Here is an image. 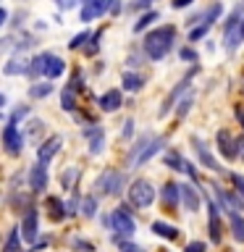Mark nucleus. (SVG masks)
<instances>
[{"mask_svg": "<svg viewBox=\"0 0 244 252\" xmlns=\"http://www.w3.org/2000/svg\"><path fill=\"white\" fill-rule=\"evenodd\" d=\"M213 197H215L218 208L226 213V216H234V213H244V200L234 189H223L220 184H213Z\"/></svg>", "mask_w": 244, "mask_h": 252, "instance_id": "9", "label": "nucleus"}, {"mask_svg": "<svg viewBox=\"0 0 244 252\" xmlns=\"http://www.w3.org/2000/svg\"><path fill=\"white\" fill-rule=\"evenodd\" d=\"M163 165H165L168 171H176V173H181V171H184V165H186V158L181 155L176 147H168V150L163 153Z\"/></svg>", "mask_w": 244, "mask_h": 252, "instance_id": "24", "label": "nucleus"}, {"mask_svg": "<svg viewBox=\"0 0 244 252\" xmlns=\"http://www.w3.org/2000/svg\"><path fill=\"white\" fill-rule=\"evenodd\" d=\"M197 74H200V66H192V68H189V74H186L184 79H181V82H179L176 87H173V90H171L168 94H165V100H163L160 110H157V116L165 118V116H168L173 108H176V102H179L181 97H184V94H186L189 90H192V79H194Z\"/></svg>", "mask_w": 244, "mask_h": 252, "instance_id": "7", "label": "nucleus"}, {"mask_svg": "<svg viewBox=\"0 0 244 252\" xmlns=\"http://www.w3.org/2000/svg\"><path fill=\"white\" fill-rule=\"evenodd\" d=\"M173 45H176V27L173 24H163V27L150 29L145 39H142V53H145L147 61H163L173 53Z\"/></svg>", "mask_w": 244, "mask_h": 252, "instance_id": "1", "label": "nucleus"}, {"mask_svg": "<svg viewBox=\"0 0 244 252\" xmlns=\"http://www.w3.org/2000/svg\"><path fill=\"white\" fill-rule=\"evenodd\" d=\"M82 134L87 139V153H90L92 158L105 153V129H102L100 124H87L82 129Z\"/></svg>", "mask_w": 244, "mask_h": 252, "instance_id": "12", "label": "nucleus"}, {"mask_svg": "<svg viewBox=\"0 0 244 252\" xmlns=\"http://www.w3.org/2000/svg\"><path fill=\"white\" fill-rule=\"evenodd\" d=\"M220 16H223V3H218V0L205 8V24H208V27H213L215 21H220Z\"/></svg>", "mask_w": 244, "mask_h": 252, "instance_id": "33", "label": "nucleus"}, {"mask_svg": "<svg viewBox=\"0 0 244 252\" xmlns=\"http://www.w3.org/2000/svg\"><path fill=\"white\" fill-rule=\"evenodd\" d=\"M150 231L155 236H160V239H165V242H176L181 236V228L176 223H168V220H152V223H150Z\"/></svg>", "mask_w": 244, "mask_h": 252, "instance_id": "21", "label": "nucleus"}, {"mask_svg": "<svg viewBox=\"0 0 244 252\" xmlns=\"http://www.w3.org/2000/svg\"><path fill=\"white\" fill-rule=\"evenodd\" d=\"M45 205H47V210H50V220H55V223H61V220L68 216V213H66V202L58 200V197L50 194V197L45 200Z\"/></svg>", "mask_w": 244, "mask_h": 252, "instance_id": "25", "label": "nucleus"}, {"mask_svg": "<svg viewBox=\"0 0 244 252\" xmlns=\"http://www.w3.org/2000/svg\"><path fill=\"white\" fill-rule=\"evenodd\" d=\"M113 242H116V247L121 250V252H147L145 247H139V244H134L131 239H116V236H113Z\"/></svg>", "mask_w": 244, "mask_h": 252, "instance_id": "39", "label": "nucleus"}, {"mask_svg": "<svg viewBox=\"0 0 244 252\" xmlns=\"http://www.w3.org/2000/svg\"><path fill=\"white\" fill-rule=\"evenodd\" d=\"M205 202V192L200 189V184L197 181H186V184H181V208H184V213H200Z\"/></svg>", "mask_w": 244, "mask_h": 252, "instance_id": "11", "label": "nucleus"}, {"mask_svg": "<svg viewBox=\"0 0 244 252\" xmlns=\"http://www.w3.org/2000/svg\"><path fill=\"white\" fill-rule=\"evenodd\" d=\"M21 236L27 242H37V234H39V213L37 208H29L24 213V220H21Z\"/></svg>", "mask_w": 244, "mask_h": 252, "instance_id": "17", "label": "nucleus"}, {"mask_svg": "<svg viewBox=\"0 0 244 252\" xmlns=\"http://www.w3.org/2000/svg\"><path fill=\"white\" fill-rule=\"evenodd\" d=\"M27 179H29V189H31L34 194L45 192V189H47V165L37 160V163L29 168V176H27Z\"/></svg>", "mask_w": 244, "mask_h": 252, "instance_id": "18", "label": "nucleus"}, {"mask_svg": "<svg viewBox=\"0 0 244 252\" xmlns=\"http://www.w3.org/2000/svg\"><path fill=\"white\" fill-rule=\"evenodd\" d=\"M102 223L113 231L116 239H131L137 234V220L131 216V205H118V208H113L102 218Z\"/></svg>", "mask_w": 244, "mask_h": 252, "instance_id": "2", "label": "nucleus"}, {"mask_svg": "<svg viewBox=\"0 0 244 252\" xmlns=\"http://www.w3.org/2000/svg\"><path fill=\"white\" fill-rule=\"evenodd\" d=\"M121 11H123V3H121V0H110V8H108V13H110V16H118Z\"/></svg>", "mask_w": 244, "mask_h": 252, "instance_id": "52", "label": "nucleus"}, {"mask_svg": "<svg viewBox=\"0 0 244 252\" xmlns=\"http://www.w3.org/2000/svg\"><path fill=\"white\" fill-rule=\"evenodd\" d=\"M82 216L84 218H94V216H97V194L82 197Z\"/></svg>", "mask_w": 244, "mask_h": 252, "instance_id": "35", "label": "nucleus"}, {"mask_svg": "<svg viewBox=\"0 0 244 252\" xmlns=\"http://www.w3.org/2000/svg\"><path fill=\"white\" fill-rule=\"evenodd\" d=\"M228 231H231L236 244H244V216H242V213L228 216Z\"/></svg>", "mask_w": 244, "mask_h": 252, "instance_id": "27", "label": "nucleus"}, {"mask_svg": "<svg viewBox=\"0 0 244 252\" xmlns=\"http://www.w3.org/2000/svg\"><path fill=\"white\" fill-rule=\"evenodd\" d=\"M165 150H168V137H165V134H155V137L147 142V147L142 150V155H139V160H137V165H134V168H142V165H147L150 160H152V158L163 155Z\"/></svg>", "mask_w": 244, "mask_h": 252, "instance_id": "13", "label": "nucleus"}, {"mask_svg": "<svg viewBox=\"0 0 244 252\" xmlns=\"http://www.w3.org/2000/svg\"><path fill=\"white\" fill-rule=\"evenodd\" d=\"M215 153L226 163H234L239 158V137H234L228 129H218L215 131Z\"/></svg>", "mask_w": 244, "mask_h": 252, "instance_id": "10", "label": "nucleus"}, {"mask_svg": "<svg viewBox=\"0 0 244 252\" xmlns=\"http://www.w3.org/2000/svg\"><path fill=\"white\" fill-rule=\"evenodd\" d=\"M152 137H155L152 131H145V134H142V137H139V139H137V142H134V145L129 147V153H126V168H131V171H134V165H137L139 155H142V150L147 147V142L152 139Z\"/></svg>", "mask_w": 244, "mask_h": 252, "instance_id": "22", "label": "nucleus"}, {"mask_svg": "<svg viewBox=\"0 0 244 252\" xmlns=\"http://www.w3.org/2000/svg\"><path fill=\"white\" fill-rule=\"evenodd\" d=\"M139 61H142V58H139V55H129V58H126V66H129V68L134 71V68H137V66H139Z\"/></svg>", "mask_w": 244, "mask_h": 252, "instance_id": "55", "label": "nucleus"}, {"mask_svg": "<svg viewBox=\"0 0 244 252\" xmlns=\"http://www.w3.org/2000/svg\"><path fill=\"white\" fill-rule=\"evenodd\" d=\"M61 108L66 110V113H76V90L66 87V90L61 92Z\"/></svg>", "mask_w": 244, "mask_h": 252, "instance_id": "32", "label": "nucleus"}, {"mask_svg": "<svg viewBox=\"0 0 244 252\" xmlns=\"http://www.w3.org/2000/svg\"><path fill=\"white\" fill-rule=\"evenodd\" d=\"M61 181H63V189H71V192H74V189H76V181H79V168H76V165H68V168L63 171Z\"/></svg>", "mask_w": 244, "mask_h": 252, "instance_id": "36", "label": "nucleus"}, {"mask_svg": "<svg viewBox=\"0 0 244 252\" xmlns=\"http://www.w3.org/2000/svg\"><path fill=\"white\" fill-rule=\"evenodd\" d=\"M134 126H137V124H134V118H126L123 129H121V139H131L134 137Z\"/></svg>", "mask_w": 244, "mask_h": 252, "instance_id": "45", "label": "nucleus"}, {"mask_svg": "<svg viewBox=\"0 0 244 252\" xmlns=\"http://www.w3.org/2000/svg\"><path fill=\"white\" fill-rule=\"evenodd\" d=\"M160 202L165 213H173L181 205V184L179 181H165L163 189H160Z\"/></svg>", "mask_w": 244, "mask_h": 252, "instance_id": "15", "label": "nucleus"}, {"mask_svg": "<svg viewBox=\"0 0 244 252\" xmlns=\"http://www.w3.org/2000/svg\"><path fill=\"white\" fill-rule=\"evenodd\" d=\"M3 147L8 155H21L24 150V134L19 131V126L16 124H8L3 129Z\"/></svg>", "mask_w": 244, "mask_h": 252, "instance_id": "14", "label": "nucleus"}, {"mask_svg": "<svg viewBox=\"0 0 244 252\" xmlns=\"http://www.w3.org/2000/svg\"><path fill=\"white\" fill-rule=\"evenodd\" d=\"M242 21H244L242 5H236L234 11L228 13V19L223 21V47L228 53H234L236 47L244 42V39H242Z\"/></svg>", "mask_w": 244, "mask_h": 252, "instance_id": "6", "label": "nucleus"}, {"mask_svg": "<svg viewBox=\"0 0 244 252\" xmlns=\"http://www.w3.org/2000/svg\"><path fill=\"white\" fill-rule=\"evenodd\" d=\"M208 32H210V27H208V24H200V27H192V29H189V42H200V39H205V37H208Z\"/></svg>", "mask_w": 244, "mask_h": 252, "instance_id": "38", "label": "nucleus"}, {"mask_svg": "<svg viewBox=\"0 0 244 252\" xmlns=\"http://www.w3.org/2000/svg\"><path fill=\"white\" fill-rule=\"evenodd\" d=\"M90 32H79V34H74V37H71V42H68V47H71V50H79V47H84L87 42H90Z\"/></svg>", "mask_w": 244, "mask_h": 252, "instance_id": "42", "label": "nucleus"}, {"mask_svg": "<svg viewBox=\"0 0 244 252\" xmlns=\"http://www.w3.org/2000/svg\"><path fill=\"white\" fill-rule=\"evenodd\" d=\"M157 252H171V250H165V247H163V250H157Z\"/></svg>", "mask_w": 244, "mask_h": 252, "instance_id": "60", "label": "nucleus"}, {"mask_svg": "<svg viewBox=\"0 0 244 252\" xmlns=\"http://www.w3.org/2000/svg\"><path fill=\"white\" fill-rule=\"evenodd\" d=\"M126 200H129V205L134 210H145V208H152V202L157 200V189L150 179L139 176L134 179L129 189H126Z\"/></svg>", "mask_w": 244, "mask_h": 252, "instance_id": "3", "label": "nucleus"}, {"mask_svg": "<svg viewBox=\"0 0 244 252\" xmlns=\"http://www.w3.org/2000/svg\"><path fill=\"white\" fill-rule=\"evenodd\" d=\"M234 118H236V121H239L242 131H244V105H234Z\"/></svg>", "mask_w": 244, "mask_h": 252, "instance_id": "53", "label": "nucleus"}, {"mask_svg": "<svg viewBox=\"0 0 244 252\" xmlns=\"http://www.w3.org/2000/svg\"><path fill=\"white\" fill-rule=\"evenodd\" d=\"M192 3H194V0H171V8H173V11H181V8H189Z\"/></svg>", "mask_w": 244, "mask_h": 252, "instance_id": "54", "label": "nucleus"}, {"mask_svg": "<svg viewBox=\"0 0 244 252\" xmlns=\"http://www.w3.org/2000/svg\"><path fill=\"white\" fill-rule=\"evenodd\" d=\"M42 129H45V124L39 121V118H34V121H29V134H31V137H37V134L42 131Z\"/></svg>", "mask_w": 244, "mask_h": 252, "instance_id": "50", "label": "nucleus"}, {"mask_svg": "<svg viewBox=\"0 0 244 252\" xmlns=\"http://www.w3.org/2000/svg\"><path fill=\"white\" fill-rule=\"evenodd\" d=\"M5 19H8V13H5V8H0V27L5 24Z\"/></svg>", "mask_w": 244, "mask_h": 252, "instance_id": "57", "label": "nucleus"}, {"mask_svg": "<svg viewBox=\"0 0 244 252\" xmlns=\"http://www.w3.org/2000/svg\"><path fill=\"white\" fill-rule=\"evenodd\" d=\"M145 74H139V71H126V74L121 76V90L126 92H139V90H145Z\"/></svg>", "mask_w": 244, "mask_h": 252, "instance_id": "23", "label": "nucleus"}, {"mask_svg": "<svg viewBox=\"0 0 244 252\" xmlns=\"http://www.w3.org/2000/svg\"><path fill=\"white\" fill-rule=\"evenodd\" d=\"M55 5L61 8V11H71V8H76L79 5V0H53Z\"/></svg>", "mask_w": 244, "mask_h": 252, "instance_id": "49", "label": "nucleus"}, {"mask_svg": "<svg viewBox=\"0 0 244 252\" xmlns=\"http://www.w3.org/2000/svg\"><path fill=\"white\" fill-rule=\"evenodd\" d=\"M123 189H129L126 173L118 168H105L94 179V194L97 197H121Z\"/></svg>", "mask_w": 244, "mask_h": 252, "instance_id": "4", "label": "nucleus"}, {"mask_svg": "<svg viewBox=\"0 0 244 252\" xmlns=\"http://www.w3.org/2000/svg\"><path fill=\"white\" fill-rule=\"evenodd\" d=\"M155 0H134V3H129V11H142V8L152 5Z\"/></svg>", "mask_w": 244, "mask_h": 252, "instance_id": "51", "label": "nucleus"}, {"mask_svg": "<svg viewBox=\"0 0 244 252\" xmlns=\"http://www.w3.org/2000/svg\"><path fill=\"white\" fill-rule=\"evenodd\" d=\"M189 145H192V150H194V158H197V165H200V168L210 171V173H220V176H228V173H231V171H226L223 163L215 160V153H213L210 145L202 137L192 134V137H189Z\"/></svg>", "mask_w": 244, "mask_h": 252, "instance_id": "5", "label": "nucleus"}, {"mask_svg": "<svg viewBox=\"0 0 244 252\" xmlns=\"http://www.w3.org/2000/svg\"><path fill=\"white\" fill-rule=\"evenodd\" d=\"M205 208H208V239L213 244H220L223 242V220H220L223 210L218 208L215 197L210 194H205Z\"/></svg>", "mask_w": 244, "mask_h": 252, "instance_id": "8", "label": "nucleus"}, {"mask_svg": "<svg viewBox=\"0 0 244 252\" xmlns=\"http://www.w3.org/2000/svg\"><path fill=\"white\" fill-rule=\"evenodd\" d=\"M160 19V13L155 11V8H150L147 13H142L139 19H137V24H134V34H142V32H150V27Z\"/></svg>", "mask_w": 244, "mask_h": 252, "instance_id": "29", "label": "nucleus"}, {"mask_svg": "<svg viewBox=\"0 0 244 252\" xmlns=\"http://www.w3.org/2000/svg\"><path fill=\"white\" fill-rule=\"evenodd\" d=\"M179 58H181V61H186V63H197V50H194L192 45L179 47Z\"/></svg>", "mask_w": 244, "mask_h": 252, "instance_id": "43", "label": "nucleus"}, {"mask_svg": "<svg viewBox=\"0 0 244 252\" xmlns=\"http://www.w3.org/2000/svg\"><path fill=\"white\" fill-rule=\"evenodd\" d=\"M27 71H29V61L21 58V55H13V58L3 66L5 76H19V74H27Z\"/></svg>", "mask_w": 244, "mask_h": 252, "instance_id": "26", "label": "nucleus"}, {"mask_svg": "<svg viewBox=\"0 0 244 252\" xmlns=\"http://www.w3.org/2000/svg\"><path fill=\"white\" fill-rule=\"evenodd\" d=\"M184 173L192 181H197V184H200V168H197V165L192 163V160H186V165H184Z\"/></svg>", "mask_w": 244, "mask_h": 252, "instance_id": "44", "label": "nucleus"}, {"mask_svg": "<svg viewBox=\"0 0 244 252\" xmlns=\"http://www.w3.org/2000/svg\"><path fill=\"white\" fill-rule=\"evenodd\" d=\"M5 105V94H0V108H3Z\"/></svg>", "mask_w": 244, "mask_h": 252, "instance_id": "58", "label": "nucleus"}, {"mask_svg": "<svg viewBox=\"0 0 244 252\" xmlns=\"http://www.w3.org/2000/svg\"><path fill=\"white\" fill-rule=\"evenodd\" d=\"M110 8V0H84L82 11H79V19L82 21H94L100 16H105Z\"/></svg>", "mask_w": 244, "mask_h": 252, "instance_id": "16", "label": "nucleus"}, {"mask_svg": "<svg viewBox=\"0 0 244 252\" xmlns=\"http://www.w3.org/2000/svg\"><path fill=\"white\" fill-rule=\"evenodd\" d=\"M21 239H24V236H21V228H11L3 252H21Z\"/></svg>", "mask_w": 244, "mask_h": 252, "instance_id": "34", "label": "nucleus"}, {"mask_svg": "<svg viewBox=\"0 0 244 252\" xmlns=\"http://www.w3.org/2000/svg\"><path fill=\"white\" fill-rule=\"evenodd\" d=\"M194 97H197V94H194L192 90H189V92L184 94V97H181V100L176 102V108H173V116H176V118H184V116L189 113V110H192V105H194Z\"/></svg>", "mask_w": 244, "mask_h": 252, "instance_id": "31", "label": "nucleus"}, {"mask_svg": "<svg viewBox=\"0 0 244 252\" xmlns=\"http://www.w3.org/2000/svg\"><path fill=\"white\" fill-rule=\"evenodd\" d=\"M53 92V84H47V82H37V84H31L29 87V97H47V94Z\"/></svg>", "mask_w": 244, "mask_h": 252, "instance_id": "37", "label": "nucleus"}, {"mask_svg": "<svg viewBox=\"0 0 244 252\" xmlns=\"http://www.w3.org/2000/svg\"><path fill=\"white\" fill-rule=\"evenodd\" d=\"M242 39H244V21H242Z\"/></svg>", "mask_w": 244, "mask_h": 252, "instance_id": "59", "label": "nucleus"}, {"mask_svg": "<svg viewBox=\"0 0 244 252\" xmlns=\"http://www.w3.org/2000/svg\"><path fill=\"white\" fill-rule=\"evenodd\" d=\"M66 74V61L58 58V55H50V61H47V66H45V76L47 79H58Z\"/></svg>", "mask_w": 244, "mask_h": 252, "instance_id": "30", "label": "nucleus"}, {"mask_svg": "<svg viewBox=\"0 0 244 252\" xmlns=\"http://www.w3.org/2000/svg\"><path fill=\"white\" fill-rule=\"evenodd\" d=\"M239 158H242V160H244V134H242V137H239Z\"/></svg>", "mask_w": 244, "mask_h": 252, "instance_id": "56", "label": "nucleus"}, {"mask_svg": "<svg viewBox=\"0 0 244 252\" xmlns=\"http://www.w3.org/2000/svg\"><path fill=\"white\" fill-rule=\"evenodd\" d=\"M242 90H244V84H242Z\"/></svg>", "mask_w": 244, "mask_h": 252, "instance_id": "61", "label": "nucleus"}, {"mask_svg": "<svg viewBox=\"0 0 244 252\" xmlns=\"http://www.w3.org/2000/svg\"><path fill=\"white\" fill-rule=\"evenodd\" d=\"M184 252H208V244L200 242V239H194V242H189L184 247Z\"/></svg>", "mask_w": 244, "mask_h": 252, "instance_id": "48", "label": "nucleus"}, {"mask_svg": "<svg viewBox=\"0 0 244 252\" xmlns=\"http://www.w3.org/2000/svg\"><path fill=\"white\" fill-rule=\"evenodd\" d=\"M100 39H102V29L94 32V34L90 37V42L84 45V53H87V55H97V50H100Z\"/></svg>", "mask_w": 244, "mask_h": 252, "instance_id": "40", "label": "nucleus"}, {"mask_svg": "<svg viewBox=\"0 0 244 252\" xmlns=\"http://www.w3.org/2000/svg\"><path fill=\"white\" fill-rule=\"evenodd\" d=\"M97 105H100L102 113H116V110H121V105H123V92L121 90L102 92L100 97H97Z\"/></svg>", "mask_w": 244, "mask_h": 252, "instance_id": "19", "label": "nucleus"}, {"mask_svg": "<svg viewBox=\"0 0 244 252\" xmlns=\"http://www.w3.org/2000/svg\"><path fill=\"white\" fill-rule=\"evenodd\" d=\"M71 244H74V250H82V252H94V244H92V242H87V239H79V236H76V239L71 242Z\"/></svg>", "mask_w": 244, "mask_h": 252, "instance_id": "46", "label": "nucleus"}, {"mask_svg": "<svg viewBox=\"0 0 244 252\" xmlns=\"http://www.w3.org/2000/svg\"><path fill=\"white\" fill-rule=\"evenodd\" d=\"M27 113H29V105H19V108H16L13 113H11V124L19 126V121H21V118L27 116Z\"/></svg>", "mask_w": 244, "mask_h": 252, "instance_id": "47", "label": "nucleus"}, {"mask_svg": "<svg viewBox=\"0 0 244 252\" xmlns=\"http://www.w3.org/2000/svg\"><path fill=\"white\" fill-rule=\"evenodd\" d=\"M50 55H53V53H39V55H34V58L29 61V71H27V74H29L31 79L45 76V66H47V61H50Z\"/></svg>", "mask_w": 244, "mask_h": 252, "instance_id": "28", "label": "nucleus"}, {"mask_svg": "<svg viewBox=\"0 0 244 252\" xmlns=\"http://www.w3.org/2000/svg\"><path fill=\"white\" fill-rule=\"evenodd\" d=\"M228 179H231V184H234V192L244 200V173H236V171H231L228 173Z\"/></svg>", "mask_w": 244, "mask_h": 252, "instance_id": "41", "label": "nucleus"}, {"mask_svg": "<svg viewBox=\"0 0 244 252\" xmlns=\"http://www.w3.org/2000/svg\"><path fill=\"white\" fill-rule=\"evenodd\" d=\"M61 147H63V139L58 137V134H55V137H50V139H45L42 145L37 147V160L47 165L55 155H58V150H61Z\"/></svg>", "mask_w": 244, "mask_h": 252, "instance_id": "20", "label": "nucleus"}]
</instances>
